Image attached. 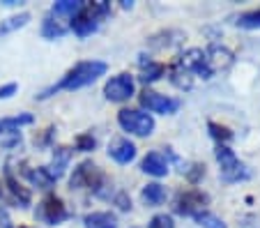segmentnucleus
<instances>
[{"label": "nucleus", "instance_id": "nucleus-9", "mask_svg": "<svg viewBox=\"0 0 260 228\" xmlns=\"http://www.w3.org/2000/svg\"><path fill=\"white\" fill-rule=\"evenodd\" d=\"M40 219H44L46 223H51V226H55V223H62L64 219H67V208H64V203L58 199V196H46L44 201H42L40 205Z\"/></svg>", "mask_w": 260, "mask_h": 228}, {"label": "nucleus", "instance_id": "nucleus-28", "mask_svg": "<svg viewBox=\"0 0 260 228\" xmlns=\"http://www.w3.org/2000/svg\"><path fill=\"white\" fill-rule=\"evenodd\" d=\"M207 127H210V134L214 136L216 141H223V143H226V141H231V139H233V134H231V132H228L226 127H221V124L210 122V124H207Z\"/></svg>", "mask_w": 260, "mask_h": 228}, {"label": "nucleus", "instance_id": "nucleus-15", "mask_svg": "<svg viewBox=\"0 0 260 228\" xmlns=\"http://www.w3.org/2000/svg\"><path fill=\"white\" fill-rule=\"evenodd\" d=\"M69 159H72V150L69 148H58L53 152V161H51V166H46V171H49V175L53 180H58L60 175L64 173V169H67Z\"/></svg>", "mask_w": 260, "mask_h": 228}, {"label": "nucleus", "instance_id": "nucleus-33", "mask_svg": "<svg viewBox=\"0 0 260 228\" xmlns=\"http://www.w3.org/2000/svg\"><path fill=\"white\" fill-rule=\"evenodd\" d=\"M118 203H120V208H122V210H129V208H132V201H127V196H124V193H120Z\"/></svg>", "mask_w": 260, "mask_h": 228}, {"label": "nucleus", "instance_id": "nucleus-22", "mask_svg": "<svg viewBox=\"0 0 260 228\" xmlns=\"http://www.w3.org/2000/svg\"><path fill=\"white\" fill-rule=\"evenodd\" d=\"M28 178H30V182H32V184H37V187H42V189H49V187H53V182H55V180L49 175V171H46V169L28 171Z\"/></svg>", "mask_w": 260, "mask_h": 228}, {"label": "nucleus", "instance_id": "nucleus-24", "mask_svg": "<svg viewBox=\"0 0 260 228\" xmlns=\"http://www.w3.org/2000/svg\"><path fill=\"white\" fill-rule=\"evenodd\" d=\"M237 25L240 28H260V10H251V12H244V14L237 16Z\"/></svg>", "mask_w": 260, "mask_h": 228}, {"label": "nucleus", "instance_id": "nucleus-3", "mask_svg": "<svg viewBox=\"0 0 260 228\" xmlns=\"http://www.w3.org/2000/svg\"><path fill=\"white\" fill-rule=\"evenodd\" d=\"M118 122L124 132L136 136H150L154 132V120L152 115L143 113V111H134V109H122L118 113Z\"/></svg>", "mask_w": 260, "mask_h": 228}, {"label": "nucleus", "instance_id": "nucleus-26", "mask_svg": "<svg viewBox=\"0 0 260 228\" xmlns=\"http://www.w3.org/2000/svg\"><path fill=\"white\" fill-rule=\"evenodd\" d=\"M196 221L201 223L203 228H226V223L221 221L216 214H212V212H201L196 217Z\"/></svg>", "mask_w": 260, "mask_h": 228}, {"label": "nucleus", "instance_id": "nucleus-6", "mask_svg": "<svg viewBox=\"0 0 260 228\" xmlns=\"http://www.w3.org/2000/svg\"><path fill=\"white\" fill-rule=\"evenodd\" d=\"M104 182V173L92 164V161H83L74 169V175H72V187L74 189H94L99 191Z\"/></svg>", "mask_w": 260, "mask_h": 228}, {"label": "nucleus", "instance_id": "nucleus-2", "mask_svg": "<svg viewBox=\"0 0 260 228\" xmlns=\"http://www.w3.org/2000/svg\"><path fill=\"white\" fill-rule=\"evenodd\" d=\"M111 12V5L106 0H97V3H85L81 7V12L72 19V28L79 37H88L90 32L99 28V21Z\"/></svg>", "mask_w": 260, "mask_h": 228}, {"label": "nucleus", "instance_id": "nucleus-21", "mask_svg": "<svg viewBox=\"0 0 260 228\" xmlns=\"http://www.w3.org/2000/svg\"><path fill=\"white\" fill-rule=\"evenodd\" d=\"M21 143V132L12 127H0V145L3 148H16Z\"/></svg>", "mask_w": 260, "mask_h": 228}, {"label": "nucleus", "instance_id": "nucleus-31", "mask_svg": "<svg viewBox=\"0 0 260 228\" xmlns=\"http://www.w3.org/2000/svg\"><path fill=\"white\" fill-rule=\"evenodd\" d=\"M16 92V83H7L0 88V100H7V97H12V94Z\"/></svg>", "mask_w": 260, "mask_h": 228}, {"label": "nucleus", "instance_id": "nucleus-29", "mask_svg": "<svg viewBox=\"0 0 260 228\" xmlns=\"http://www.w3.org/2000/svg\"><path fill=\"white\" fill-rule=\"evenodd\" d=\"M94 145H97V141L92 139V134L76 136V150H81V152H90V150H94Z\"/></svg>", "mask_w": 260, "mask_h": 228}, {"label": "nucleus", "instance_id": "nucleus-30", "mask_svg": "<svg viewBox=\"0 0 260 228\" xmlns=\"http://www.w3.org/2000/svg\"><path fill=\"white\" fill-rule=\"evenodd\" d=\"M147 228H175V223H173V217H168V214H157L147 223Z\"/></svg>", "mask_w": 260, "mask_h": 228}, {"label": "nucleus", "instance_id": "nucleus-19", "mask_svg": "<svg viewBox=\"0 0 260 228\" xmlns=\"http://www.w3.org/2000/svg\"><path fill=\"white\" fill-rule=\"evenodd\" d=\"M7 187H10L12 196H14V199L21 203V208H25V205L30 203V191L21 187V184L14 180V175H12V173H7Z\"/></svg>", "mask_w": 260, "mask_h": 228}, {"label": "nucleus", "instance_id": "nucleus-14", "mask_svg": "<svg viewBox=\"0 0 260 228\" xmlns=\"http://www.w3.org/2000/svg\"><path fill=\"white\" fill-rule=\"evenodd\" d=\"M83 5L85 3H81V0H60V3H55V5L51 7V16H55V19H60V21L74 19Z\"/></svg>", "mask_w": 260, "mask_h": 228}, {"label": "nucleus", "instance_id": "nucleus-25", "mask_svg": "<svg viewBox=\"0 0 260 228\" xmlns=\"http://www.w3.org/2000/svg\"><path fill=\"white\" fill-rule=\"evenodd\" d=\"M171 79H173V83L177 85V88H191V74H189L187 70H182L180 64L177 67H173V72H171Z\"/></svg>", "mask_w": 260, "mask_h": 228}, {"label": "nucleus", "instance_id": "nucleus-12", "mask_svg": "<svg viewBox=\"0 0 260 228\" xmlns=\"http://www.w3.org/2000/svg\"><path fill=\"white\" fill-rule=\"evenodd\" d=\"M108 154L118 161V164H129L136 157V145L129 139H113L108 145Z\"/></svg>", "mask_w": 260, "mask_h": 228}, {"label": "nucleus", "instance_id": "nucleus-4", "mask_svg": "<svg viewBox=\"0 0 260 228\" xmlns=\"http://www.w3.org/2000/svg\"><path fill=\"white\" fill-rule=\"evenodd\" d=\"M214 154L221 166V178L226 180V182H237V180H244L246 175H249L246 173V166L235 157V152H233L228 145H219V148L214 150Z\"/></svg>", "mask_w": 260, "mask_h": 228}, {"label": "nucleus", "instance_id": "nucleus-5", "mask_svg": "<svg viewBox=\"0 0 260 228\" xmlns=\"http://www.w3.org/2000/svg\"><path fill=\"white\" fill-rule=\"evenodd\" d=\"M210 203L207 193L198 191V189H187V191L177 193L175 199V212L187 214V217H198L201 212H205V205Z\"/></svg>", "mask_w": 260, "mask_h": 228}, {"label": "nucleus", "instance_id": "nucleus-8", "mask_svg": "<svg viewBox=\"0 0 260 228\" xmlns=\"http://www.w3.org/2000/svg\"><path fill=\"white\" fill-rule=\"evenodd\" d=\"M104 94L111 102H127L134 97V79L129 74H118L104 85Z\"/></svg>", "mask_w": 260, "mask_h": 228}, {"label": "nucleus", "instance_id": "nucleus-13", "mask_svg": "<svg viewBox=\"0 0 260 228\" xmlns=\"http://www.w3.org/2000/svg\"><path fill=\"white\" fill-rule=\"evenodd\" d=\"M141 171L147 175H154V178H164L168 173V161L161 152H150L141 161Z\"/></svg>", "mask_w": 260, "mask_h": 228}, {"label": "nucleus", "instance_id": "nucleus-34", "mask_svg": "<svg viewBox=\"0 0 260 228\" xmlns=\"http://www.w3.org/2000/svg\"><path fill=\"white\" fill-rule=\"evenodd\" d=\"M0 193H3V187H0Z\"/></svg>", "mask_w": 260, "mask_h": 228}, {"label": "nucleus", "instance_id": "nucleus-7", "mask_svg": "<svg viewBox=\"0 0 260 228\" xmlns=\"http://www.w3.org/2000/svg\"><path fill=\"white\" fill-rule=\"evenodd\" d=\"M141 104L145 106L147 111L152 113H161V115H171L180 109V102L173 100V97H166V94H159V92H152V90H145L141 94Z\"/></svg>", "mask_w": 260, "mask_h": 228}, {"label": "nucleus", "instance_id": "nucleus-10", "mask_svg": "<svg viewBox=\"0 0 260 228\" xmlns=\"http://www.w3.org/2000/svg\"><path fill=\"white\" fill-rule=\"evenodd\" d=\"M205 64H207V72H210V74L228 70L233 64L231 49H226V46H221V44H212L210 49L205 51Z\"/></svg>", "mask_w": 260, "mask_h": 228}, {"label": "nucleus", "instance_id": "nucleus-16", "mask_svg": "<svg viewBox=\"0 0 260 228\" xmlns=\"http://www.w3.org/2000/svg\"><path fill=\"white\" fill-rule=\"evenodd\" d=\"M69 25L64 23V21L55 19V16H46L44 25H42V35L46 37V40H55V37H62L64 32H67Z\"/></svg>", "mask_w": 260, "mask_h": 228}, {"label": "nucleus", "instance_id": "nucleus-27", "mask_svg": "<svg viewBox=\"0 0 260 228\" xmlns=\"http://www.w3.org/2000/svg\"><path fill=\"white\" fill-rule=\"evenodd\" d=\"M32 122V115L28 113H21V115H14V118H3L0 120V127H12V129H19L21 124H30Z\"/></svg>", "mask_w": 260, "mask_h": 228}, {"label": "nucleus", "instance_id": "nucleus-18", "mask_svg": "<svg viewBox=\"0 0 260 228\" xmlns=\"http://www.w3.org/2000/svg\"><path fill=\"white\" fill-rule=\"evenodd\" d=\"M141 196H143V201H145L147 205H161L164 199H166V191H164L161 184L152 182V184H147V187L143 189Z\"/></svg>", "mask_w": 260, "mask_h": 228}, {"label": "nucleus", "instance_id": "nucleus-35", "mask_svg": "<svg viewBox=\"0 0 260 228\" xmlns=\"http://www.w3.org/2000/svg\"><path fill=\"white\" fill-rule=\"evenodd\" d=\"M21 228H28V226H21Z\"/></svg>", "mask_w": 260, "mask_h": 228}, {"label": "nucleus", "instance_id": "nucleus-1", "mask_svg": "<svg viewBox=\"0 0 260 228\" xmlns=\"http://www.w3.org/2000/svg\"><path fill=\"white\" fill-rule=\"evenodd\" d=\"M106 62H102V60H83V62L74 64L72 70L67 72V74L62 76V79L58 81L55 85H51L49 90H44L42 94H37L40 100H46V97H51L53 92H58V90H76V88H85V85L94 83V81L99 79V76L106 74Z\"/></svg>", "mask_w": 260, "mask_h": 228}, {"label": "nucleus", "instance_id": "nucleus-17", "mask_svg": "<svg viewBox=\"0 0 260 228\" xmlns=\"http://www.w3.org/2000/svg\"><path fill=\"white\" fill-rule=\"evenodd\" d=\"M85 228H118V221L111 212H92L85 217Z\"/></svg>", "mask_w": 260, "mask_h": 228}, {"label": "nucleus", "instance_id": "nucleus-20", "mask_svg": "<svg viewBox=\"0 0 260 228\" xmlns=\"http://www.w3.org/2000/svg\"><path fill=\"white\" fill-rule=\"evenodd\" d=\"M28 21H30L28 12H23V14H16V16H10L7 21H3V23H0V35H7V32H12V30L23 28Z\"/></svg>", "mask_w": 260, "mask_h": 228}, {"label": "nucleus", "instance_id": "nucleus-11", "mask_svg": "<svg viewBox=\"0 0 260 228\" xmlns=\"http://www.w3.org/2000/svg\"><path fill=\"white\" fill-rule=\"evenodd\" d=\"M177 64H180L182 70H187L189 74H191V72H196V74H201L203 79H212V74L207 72L205 51H203V49H189V51H184Z\"/></svg>", "mask_w": 260, "mask_h": 228}, {"label": "nucleus", "instance_id": "nucleus-23", "mask_svg": "<svg viewBox=\"0 0 260 228\" xmlns=\"http://www.w3.org/2000/svg\"><path fill=\"white\" fill-rule=\"evenodd\" d=\"M164 72H166V67H164L161 62H147L145 67H143L141 81L143 83H152V81H157L159 76H164Z\"/></svg>", "mask_w": 260, "mask_h": 228}, {"label": "nucleus", "instance_id": "nucleus-32", "mask_svg": "<svg viewBox=\"0 0 260 228\" xmlns=\"http://www.w3.org/2000/svg\"><path fill=\"white\" fill-rule=\"evenodd\" d=\"M0 228H12L10 226V217H7L5 210H0Z\"/></svg>", "mask_w": 260, "mask_h": 228}]
</instances>
